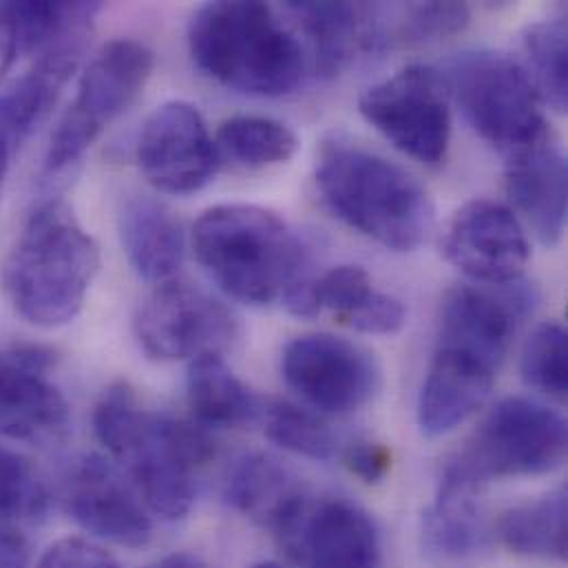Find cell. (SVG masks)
<instances>
[{"label":"cell","instance_id":"obj_25","mask_svg":"<svg viewBox=\"0 0 568 568\" xmlns=\"http://www.w3.org/2000/svg\"><path fill=\"white\" fill-rule=\"evenodd\" d=\"M567 489L507 509L494 536L516 556L565 562L567 560Z\"/></svg>","mask_w":568,"mask_h":568},{"label":"cell","instance_id":"obj_13","mask_svg":"<svg viewBox=\"0 0 568 568\" xmlns=\"http://www.w3.org/2000/svg\"><path fill=\"white\" fill-rule=\"evenodd\" d=\"M138 162L158 191L191 195L215 178L220 151L200 109L173 100L158 106L144 122L138 140Z\"/></svg>","mask_w":568,"mask_h":568},{"label":"cell","instance_id":"obj_22","mask_svg":"<svg viewBox=\"0 0 568 568\" xmlns=\"http://www.w3.org/2000/svg\"><path fill=\"white\" fill-rule=\"evenodd\" d=\"M120 237L129 264L149 284L173 282L184 264L186 240L178 217L158 200L138 195L124 202Z\"/></svg>","mask_w":568,"mask_h":568},{"label":"cell","instance_id":"obj_15","mask_svg":"<svg viewBox=\"0 0 568 568\" xmlns=\"http://www.w3.org/2000/svg\"><path fill=\"white\" fill-rule=\"evenodd\" d=\"M443 251L460 273L489 285L516 284L531 257L518 215L491 200H474L454 215Z\"/></svg>","mask_w":568,"mask_h":568},{"label":"cell","instance_id":"obj_38","mask_svg":"<svg viewBox=\"0 0 568 568\" xmlns=\"http://www.w3.org/2000/svg\"><path fill=\"white\" fill-rule=\"evenodd\" d=\"M146 568H209L193 554H171Z\"/></svg>","mask_w":568,"mask_h":568},{"label":"cell","instance_id":"obj_36","mask_svg":"<svg viewBox=\"0 0 568 568\" xmlns=\"http://www.w3.org/2000/svg\"><path fill=\"white\" fill-rule=\"evenodd\" d=\"M31 547L22 527L0 520V568H29Z\"/></svg>","mask_w":568,"mask_h":568},{"label":"cell","instance_id":"obj_20","mask_svg":"<svg viewBox=\"0 0 568 568\" xmlns=\"http://www.w3.org/2000/svg\"><path fill=\"white\" fill-rule=\"evenodd\" d=\"M507 193L538 240L556 246L567 226V158L554 135L505 160Z\"/></svg>","mask_w":568,"mask_h":568},{"label":"cell","instance_id":"obj_23","mask_svg":"<svg viewBox=\"0 0 568 568\" xmlns=\"http://www.w3.org/2000/svg\"><path fill=\"white\" fill-rule=\"evenodd\" d=\"M303 491L305 487L280 458L260 452L237 458L224 483L226 503L271 531Z\"/></svg>","mask_w":568,"mask_h":568},{"label":"cell","instance_id":"obj_8","mask_svg":"<svg viewBox=\"0 0 568 568\" xmlns=\"http://www.w3.org/2000/svg\"><path fill=\"white\" fill-rule=\"evenodd\" d=\"M153 60V51L133 38H115L93 55L51 135L44 155L49 178L73 169L104 129L135 102L151 78Z\"/></svg>","mask_w":568,"mask_h":568},{"label":"cell","instance_id":"obj_5","mask_svg":"<svg viewBox=\"0 0 568 568\" xmlns=\"http://www.w3.org/2000/svg\"><path fill=\"white\" fill-rule=\"evenodd\" d=\"M193 248L209 277L248 305L284 303L312 280L298 237L277 213L255 204L209 209L193 229Z\"/></svg>","mask_w":568,"mask_h":568},{"label":"cell","instance_id":"obj_7","mask_svg":"<svg viewBox=\"0 0 568 568\" xmlns=\"http://www.w3.org/2000/svg\"><path fill=\"white\" fill-rule=\"evenodd\" d=\"M471 129L505 160L551 135L542 98L525 67L498 51L463 53L445 78Z\"/></svg>","mask_w":568,"mask_h":568},{"label":"cell","instance_id":"obj_1","mask_svg":"<svg viewBox=\"0 0 568 568\" xmlns=\"http://www.w3.org/2000/svg\"><path fill=\"white\" fill-rule=\"evenodd\" d=\"M93 432L153 514L180 520L191 511L197 469L215 456L206 427L149 412L126 383H115L95 405Z\"/></svg>","mask_w":568,"mask_h":568},{"label":"cell","instance_id":"obj_3","mask_svg":"<svg viewBox=\"0 0 568 568\" xmlns=\"http://www.w3.org/2000/svg\"><path fill=\"white\" fill-rule=\"evenodd\" d=\"M314 180L341 222L389 251L412 253L434 229V204L423 184L361 144L341 138L325 142Z\"/></svg>","mask_w":568,"mask_h":568},{"label":"cell","instance_id":"obj_29","mask_svg":"<svg viewBox=\"0 0 568 568\" xmlns=\"http://www.w3.org/2000/svg\"><path fill=\"white\" fill-rule=\"evenodd\" d=\"M523 378L536 392L565 400L568 392L567 329L556 323L538 325L523 349Z\"/></svg>","mask_w":568,"mask_h":568},{"label":"cell","instance_id":"obj_33","mask_svg":"<svg viewBox=\"0 0 568 568\" xmlns=\"http://www.w3.org/2000/svg\"><path fill=\"white\" fill-rule=\"evenodd\" d=\"M343 325L352 327L361 334H376V336H392L398 334L407 323L405 305L385 294L374 290L349 316L341 321Z\"/></svg>","mask_w":568,"mask_h":568},{"label":"cell","instance_id":"obj_12","mask_svg":"<svg viewBox=\"0 0 568 568\" xmlns=\"http://www.w3.org/2000/svg\"><path fill=\"white\" fill-rule=\"evenodd\" d=\"M287 387L321 414H352L381 387V367L365 347L332 334H305L285 345Z\"/></svg>","mask_w":568,"mask_h":568},{"label":"cell","instance_id":"obj_40","mask_svg":"<svg viewBox=\"0 0 568 568\" xmlns=\"http://www.w3.org/2000/svg\"><path fill=\"white\" fill-rule=\"evenodd\" d=\"M251 568H285L284 565H280V562H260V565H255V567Z\"/></svg>","mask_w":568,"mask_h":568},{"label":"cell","instance_id":"obj_10","mask_svg":"<svg viewBox=\"0 0 568 568\" xmlns=\"http://www.w3.org/2000/svg\"><path fill=\"white\" fill-rule=\"evenodd\" d=\"M273 534L298 567L383 568V540L374 518L341 496L305 489Z\"/></svg>","mask_w":568,"mask_h":568},{"label":"cell","instance_id":"obj_17","mask_svg":"<svg viewBox=\"0 0 568 568\" xmlns=\"http://www.w3.org/2000/svg\"><path fill=\"white\" fill-rule=\"evenodd\" d=\"M496 287L449 290L440 307L436 345L471 354L500 369L520 321L531 312L534 292L518 282Z\"/></svg>","mask_w":568,"mask_h":568},{"label":"cell","instance_id":"obj_18","mask_svg":"<svg viewBox=\"0 0 568 568\" xmlns=\"http://www.w3.org/2000/svg\"><path fill=\"white\" fill-rule=\"evenodd\" d=\"M287 13L310 42L314 69L336 78L358 58L387 44L383 7L365 2H287Z\"/></svg>","mask_w":568,"mask_h":568},{"label":"cell","instance_id":"obj_19","mask_svg":"<svg viewBox=\"0 0 568 568\" xmlns=\"http://www.w3.org/2000/svg\"><path fill=\"white\" fill-rule=\"evenodd\" d=\"M498 367L471 354L436 345L418 394V427L438 438L471 418L491 396Z\"/></svg>","mask_w":568,"mask_h":568},{"label":"cell","instance_id":"obj_11","mask_svg":"<svg viewBox=\"0 0 568 568\" xmlns=\"http://www.w3.org/2000/svg\"><path fill=\"white\" fill-rule=\"evenodd\" d=\"M135 338L155 361H193L222 354L242 334L229 305L184 282L158 285L135 314Z\"/></svg>","mask_w":568,"mask_h":568},{"label":"cell","instance_id":"obj_34","mask_svg":"<svg viewBox=\"0 0 568 568\" xmlns=\"http://www.w3.org/2000/svg\"><path fill=\"white\" fill-rule=\"evenodd\" d=\"M36 568H122L100 545L84 538H64L53 542Z\"/></svg>","mask_w":568,"mask_h":568},{"label":"cell","instance_id":"obj_39","mask_svg":"<svg viewBox=\"0 0 568 568\" xmlns=\"http://www.w3.org/2000/svg\"><path fill=\"white\" fill-rule=\"evenodd\" d=\"M20 146H16L2 131H0V200H2V189H4V182H7V173H9V166H11V160L13 155L18 153Z\"/></svg>","mask_w":568,"mask_h":568},{"label":"cell","instance_id":"obj_31","mask_svg":"<svg viewBox=\"0 0 568 568\" xmlns=\"http://www.w3.org/2000/svg\"><path fill=\"white\" fill-rule=\"evenodd\" d=\"M469 20L465 2H416L405 7L396 36L405 42H434L465 31Z\"/></svg>","mask_w":568,"mask_h":568},{"label":"cell","instance_id":"obj_37","mask_svg":"<svg viewBox=\"0 0 568 568\" xmlns=\"http://www.w3.org/2000/svg\"><path fill=\"white\" fill-rule=\"evenodd\" d=\"M18 53H20V47H18V36H16V24H13L9 2H0V78L13 64Z\"/></svg>","mask_w":568,"mask_h":568},{"label":"cell","instance_id":"obj_4","mask_svg":"<svg viewBox=\"0 0 568 568\" xmlns=\"http://www.w3.org/2000/svg\"><path fill=\"white\" fill-rule=\"evenodd\" d=\"M195 64L226 89L282 98L305 75V53L271 4L222 0L197 9L189 27Z\"/></svg>","mask_w":568,"mask_h":568},{"label":"cell","instance_id":"obj_26","mask_svg":"<svg viewBox=\"0 0 568 568\" xmlns=\"http://www.w3.org/2000/svg\"><path fill=\"white\" fill-rule=\"evenodd\" d=\"M220 155L242 169L284 164L298 151L296 133L280 120L264 115H235L220 124L215 138Z\"/></svg>","mask_w":568,"mask_h":568},{"label":"cell","instance_id":"obj_6","mask_svg":"<svg viewBox=\"0 0 568 568\" xmlns=\"http://www.w3.org/2000/svg\"><path fill=\"white\" fill-rule=\"evenodd\" d=\"M567 420L560 412L525 398L500 400L467 445L445 465L443 478L485 489L491 480L545 476L567 458Z\"/></svg>","mask_w":568,"mask_h":568},{"label":"cell","instance_id":"obj_32","mask_svg":"<svg viewBox=\"0 0 568 568\" xmlns=\"http://www.w3.org/2000/svg\"><path fill=\"white\" fill-rule=\"evenodd\" d=\"M318 307L329 310L341 323L349 316L372 292V280L361 266H336L316 280Z\"/></svg>","mask_w":568,"mask_h":568},{"label":"cell","instance_id":"obj_2","mask_svg":"<svg viewBox=\"0 0 568 568\" xmlns=\"http://www.w3.org/2000/svg\"><path fill=\"white\" fill-rule=\"evenodd\" d=\"M100 271V248L71 206L40 202L27 217L0 271L2 292L36 327H60L78 316Z\"/></svg>","mask_w":568,"mask_h":568},{"label":"cell","instance_id":"obj_27","mask_svg":"<svg viewBox=\"0 0 568 568\" xmlns=\"http://www.w3.org/2000/svg\"><path fill=\"white\" fill-rule=\"evenodd\" d=\"M525 51L534 73L531 80L558 113L568 109V29L565 18L536 22L525 33Z\"/></svg>","mask_w":568,"mask_h":568},{"label":"cell","instance_id":"obj_16","mask_svg":"<svg viewBox=\"0 0 568 568\" xmlns=\"http://www.w3.org/2000/svg\"><path fill=\"white\" fill-rule=\"evenodd\" d=\"M62 503L80 529L104 542L140 549L153 536L142 498L102 456H82L69 467Z\"/></svg>","mask_w":568,"mask_h":568},{"label":"cell","instance_id":"obj_21","mask_svg":"<svg viewBox=\"0 0 568 568\" xmlns=\"http://www.w3.org/2000/svg\"><path fill=\"white\" fill-rule=\"evenodd\" d=\"M494 529L480 491L440 478L438 496L423 516V551L434 568H476L491 547Z\"/></svg>","mask_w":568,"mask_h":568},{"label":"cell","instance_id":"obj_24","mask_svg":"<svg viewBox=\"0 0 568 568\" xmlns=\"http://www.w3.org/2000/svg\"><path fill=\"white\" fill-rule=\"evenodd\" d=\"M186 398L195 423L213 429L244 427L262 416V400L229 367L222 354H204L191 361Z\"/></svg>","mask_w":568,"mask_h":568},{"label":"cell","instance_id":"obj_30","mask_svg":"<svg viewBox=\"0 0 568 568\" xmlns=\"http://www.w3.org/2000/svg\"><path fill=\"white\" fill-rule=\"evenodd\" d=\"M49 494L40 474L22 456L0 447V520L11 525L40 523Z\"/></svg>","mask_w":568,"mask_h":568},{"label":"cell","instance_id":"obj_14","mask_svg":"<svg viewBox=\"0 0 568 568\" xmlns=\"http://www.w3.org/2000/svg\"><path fill=\"white\" fill-rule=\"evenodd\" d=\"M53 354L38 345L0 349V436L51 445L69 429V403L49 372Z\"/></svg>","mask_w":568,"mask_h":568},{"label":"cell","instance_id":"obj_9","mask_svg":"<svg viewBox=\"0 0 568 568\" xmlns=\"http://www.w3.org/2000/svg\"><path fill=\"white\" fill-rule=\"evenodd\" d=\"M361 115L400 153L440 166L452 140L447 80L432 67L412 64L365 89Z\"/></svg>","mask_w":568,"mask_h":568},{"label":"cell","instance_id":"obj_28","mask_svg":"<svg viewBox=\"0 0 568 568\" xmlns=\"http://www.w3.org/2000/svg\"><path fill=\"white\" fill-rule=\"evenodd\" d=\"M266 436L285 452L310 458L332 460L338 454V443L332 429L310 409H301L285 400H273L264 409Z\"/></svg>","mask_w":568,"mask_h":568},{"label":"cell","instance_id":"obj_35","mask_svg":"<svg viewBox=\"0 0 568 568\" xmlns=\"http://www.w3.org/2000/svg\"><path fill=\"white\" fill-rule=\"evenodd\" d=\"M343 465L365 485H378L392 469V452L374 440L356 438L341 452Z\"/></svg>","mask_w":568,"mask_h":568}]
</instances>
